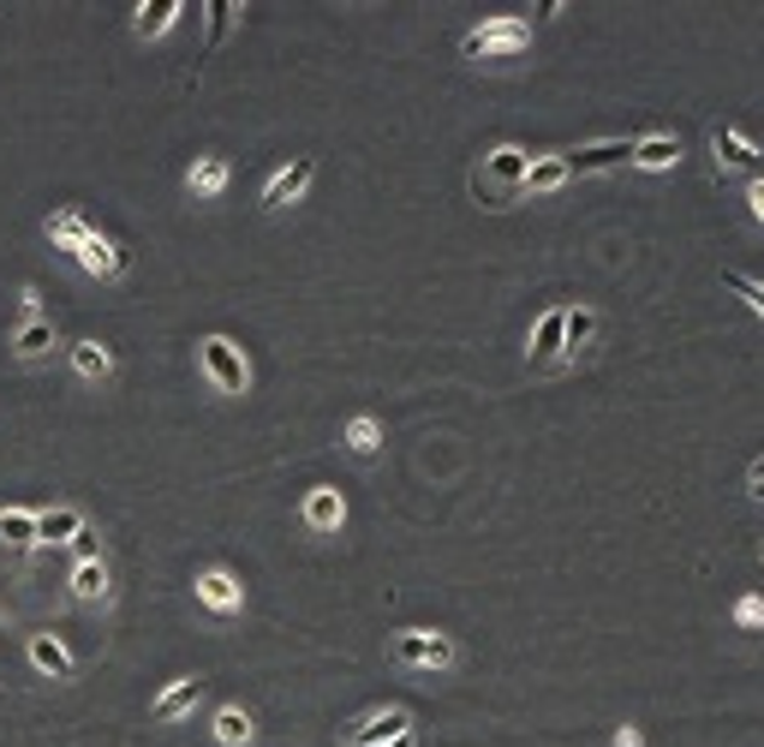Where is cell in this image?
<instances>
[{"label":"cell","instance_id":"26","mask_svg":"<svg viewBox=\"0 0 764 747\" xmlns=\"http://www.w3.org/2000/svg\"><path fill=\"white\" fill-rule=\"evenodd\" d=\"M203 12H210V36H203V55H215V48H222V36L234 31V12H239V7H227V0H210Z\"/></svg>","mask_w":764,"mask_h":747},{"label":"cell","instance_id":"19","mask_svg":"<svg viewBox=\"0 0 764 747\" xmlns=\"http://www.w3.org/2000/svg\"><path fill=\"white\" fill-rule=\"evenodd\" d=\"M180 12H186V0H144V7H138V36H144V43H150V36H162Z\"/></svg>","mask_w":764,"mask_h":747},{"label":"cell","instance_id":"33","mask_svg":"<svg viewBox=\"0 0 764 747\" xmlns=\"http://www.w3.org/2000/svg\"><path fill=\"white\" fill-rule=\"evenodd\" d=\"M747 485H753V497H764V454L753 461V473H747Z\"/></svg>","mask_w":764,"mask_h":747},{"label":"cell","instance_id":"9","mask_svg":"<svg viewBox=\"0 0 764 747\" xmlns=\"http://www.w3.org/2000/svg\"><path fill=\"white\" fill-rule=\"evenodd\" d=\"M311 174H317V162L311 156H299V162H287L282 174H275L270 186H263V210H287L293 198L305 192V186H311Z\"/></svg>","mask_w":764,"mask_h":747},{"label":"cell","instance_id":"16","mask_svg":"<svg viewBox=\"0 0 764 747\" xmlns=\"http://www.w3.org/2000/svg\"><path fill=\"white\" fill-rule=\"evenodd\" d=\"M198 700H203V676H180V681H174V688L156 700V718H162V724H174V718H186Z\"/></svg>","mask_w":764,"mask_h":747},{"label":"cell","instance_id":"11","mask_svg":"<svg viewBox=\"0 0 764 747\" xmlns=\"http://www.w3.org/2000/svg\"><path fill=\"white\" fill-rule=\"evenodd\" d=\"M198 598L210 604V610H239L246 592H239V580L227 574V568H203V574H198Z\"/></svg>","mask_w":764,"mask_h":747},{"label":"cell","instance_id":"10","mask_svg":"<svg viewBox=\"0 0 764 747\" xmlns=\"http://www.w3.org/2000/svg\"><path fill=\"white\" fill-rule=\"evenodd\" d=\"M72 258H79L84 263V275H96V282H114V275H120L126 270V258H120V246H114V239H91V246H79V251H72Z\"/></svg>","mask_w":764,"mask_h":747},{"label":"cell","instance_id":"4","mask_svg":"<svg viewBox=\"0 0 764 747\" xmlns=\"http://www.w3.org/2000/svg\"><path fill=\"white\" fill-rule=\"evenodd\" d=\"M394 657H401V664H413V669H449L454 664V640L413 628V635H394Z\"/></svg>","mask_w":764,"mask_h":747},{"label":"cell","instance_id":"28","mask_svg":"<svg viewBox=\"0 0 764 747\" xmlns=\"http://www.w3.org/2000/svg\"><path fill=\"white\" fill-rule=\"evenodd\" d=\"M723 287H729V294H741L747 306L764 318V282H753V275H741V270H723Z\"/></svg>","mask_w":764,"mask_h":747},{"label":"cell","instance_id":"22","mask_svg":"<svg viewBox=\"0 0 764 747\" xmlns=\"http://www.w3.org/2000/svg\"><path fill=\"white\" fill-rule=\"evenodd\" d=\"M0 544L31 550V544H36V514L31 509H0Z\"/></svg>","mask_w":764,"mask_h":747},{"label":"cell","instance_id":"5","mask_svg":"<svg viewBox=\"0 0 764 747\" xmlns=\"http://www.w3.org/2000/svg\"><path fill=\"white\" fill-rule=\"evenodd\" d=\"M406 730H413V718H406L401 706H382V712H371V718H359V724H353L347 747H389L394 736H406Z\"/></svg>","mask_w":764,"mask_h":747},{"label":"cell","instance_id":"14","mask_svg":"<svg viewBox=\"0 0 764 747\" xmlns=\"http://www.w3.org/2000/svg\"><path fill=\"white\" fill-rule=\"evenodd\" d=\"M305 521L317 526V533H335L341 521H347V502H341V490H329V485H317L311 497H305Z\"/></svg>","mask_w":764,"mask_h":747},{"label":"cell","instance_id":"32","mask_svg":"<svg viewBox=\"0 0 764 747\" xmlns=\"http://www.w3.org/2000/svg\"><path fill=\"white\" fill-rule=\"evenodd\" d=\"M747 204H753V215H759V222H764V174H759L753 186H747Z\"/></svg>","mask_w":764,"mask_h":747},{"label":"cell","instance_id":"27","mask_svg":"<svg viewBox=\"0 0 764 747\" xmlns=\"http://www.w3.org/2000/svg\"><path fill=\"white\" fill-rule=\"evenodd\" d=\"M72 592H79V598H108V568H102V562H79Z\"/></svg>","mask_w":764,"mask_h":747},{"label":"cell","instance_id":"35","mask_svg":"<svg viewBox=\"0 0 764 747\" xmlns=\"http://www.w3.org/2000/svg\"><path fill=\"white\" fill-rule=\"evenodd\" d=\"M389 747H418V736H413V730H406V736H394Z\"/></svg>","mask_w":764,"mask_h":747},{"label":"cell","instance_id":"34","mask_svg":"<svg viewBox=\"0 0 764 747\" xmlns=\"http://www.w3.org/2000/svg\"><path fill=\"white\" fill-rule=\"evenodd\" d=\"M616 747H640V730H633V724H621V730H616Z\"/></svg>","mask_w":764,"mask_h":747},{"label":"cell","instance_id":"2","mask_svg":"<svg viewBox=\"0 0 764 747\" xmlns=\"http://www.w3.org/2000/svg\"><path fill=\"white\" fill-rule=\"evenodd\" d=\"M526 168H532V156L520 144H502V150H490V156H484V174H478V186L490 180L496 192H490V204L502 210V204H514V192L520 186H526Z\"/></svg>","mask_w":764,"mask_h":747},{"label":"cell","instance_id":"18","mask_svg":"<svg viewBox=\"0 0 764 747\" xmlns=\"http://www.w3.org/2000/svg\"><path fill=\"white\" fill-rule=\"evenodd\" d=\"M251 736H258V730H251V712H239V706H222V712H215V742L222 747H251Z\"/></svg>","mask_w":764,"mask_h":747},{"label":"cell","instance_id":"29","mask_svg":"<svg viewBox=\"0 0 764 747\" xmlns=\"http://www.w3.org/2000/svg\"><path fill=\"white\" fill-rule=\"evenodd\" d=\"M377 437H382L377 419H353V425H347V449H353V454H377Z\"/></svg>","mask_w":764,"mask_h":747},{"label":"cell","instance_id":"31","mask_svg":"<svg viewBox=\"0 0 764 747\" xmlns=\"http://www.w3.org/2000/svg\"><path fill=\"white\" fill-rule=\"evenodd\" d=\"M735 622H741V628H759V622H764V604H759V598H741V610H735Z\"/></svg>","mask_w":764,"mask_h":747},{"label":"cell","instance_id":"20","mask_svg":"<svg viewBox=\"0 0 764 747\" xmlns=\"http://www.w3.org/2000/svg\"><path fill=\"white\" fill-rule=\"evenodd\" d=\"M556 186H568V156H538L526 168V186H520V192H556Z\"/></svg>","mask_w":764,"mask_h":747},{"label":"cell","instance_id":"36","mask_svg":"<svg viewBox=\"0 0 764 747\" xmlns=\"http://www.w3.org/2000/svg\"><path fill=\"white\" fill-rule=\"evenodd\" d=\"M759 556H764V550H759Z\"/></svg>","mask_w":764,"mask_h":747},{"label":"cell","instance_id":"8","mask_svg":"<svg viewBox=\"0 0 764 747\" xmlns=\"http://www.w3.org/2000/svg\"><path fill=\"white\" fill-rule=\"evenodd\" d=\"M562 347H568V311L556 306L532 329V365H562Z\"/></svg>","mask_w":764,"mask_h":747},{"label":"cell","instance_id":"7","mask_svg":"<svg viewBox=\"0 0 764 747\" xmlns=\"http://www.w3.org/2000/svg\"><path fill=\"white\" fill-rule=\"evenodd\" d=\"M711 150H717V162H723V168H747L753 180L764 174V156H759V144H753V138H741L735 126H717V132H711Z\"/></svg>","mask_w":764,"mask_h":747},{"label":"cell","instance_id":"17","mask_svg":"<svg viewBox=\"0 0 764 747\" xmlns=\"http://www.w3.org/2000/svg\"><path fill=\"white\" fill-rule=\"evenodd\" d=\"M31 664L43 669V676H55V681H67V676H72L67 645H60V640H48V635H31Z\"/></svg>","mask_w":764,"mask_h":747},{"label":"cell","instance_id":"24","mask_svg":"<svg viewBox=\"0 0 764 747\" xmlns=\"http://www.w3.org/2000/svg\"><path fill=\"white\" fill-rule=\"evenodd\" d=\"M19 359H43L48 347H55V323H43V318H24V329H19Z\"/></svg>","mask_w":764,"mask_h":747},{"label":"cell","instance_id":"1","mask_svg":"<svg viewBox=\"0 0 764 747\" xmlns=\"http://www.w3.org/2000/svg\"><path fill=\"white\" fill-rule=\"evenodd\" d=\"M526 43H532L526 19H484L473 36H461V55L466 60H520Z\"/></svg>","mask_w":764,"mask_h":747},{"label":"cell","instance_id":"3","mask_svg":"<svg viewBox=\"0 0 764 747\" xmlns=\"http://www.w3.org/2000/svg\"><path fill=\"white\" fill-rule=\"evenodd\" d=\"M203 371H210V383L222 389V395H246V383H251L246 353H239L227 335H210V341H203Z\"/></svg>","mask_w":764,"mask_h":747},{"label":"cell","instance_id":"25","mask_svg":"<svg viewBox=\"0 0 764 747\" xmlns=\"http://www.w3.org/2000/svg\"><path fill=\"white\" fill-rule=\"evenodd\" d=\"M597 335V311L592 306H580V311H568V347H562V359H580L585 353V341Z\"/></svg>","mask_w":764,"mask_h":747},{"label":"cell","instance_id":"21","mask_svg":"<svg viewBox=\"0 0 764 747\" xmlns=\"http://www.w3.org/2000/svg\"><path fill=\"white\" fill-rule=\"evenodd\" d=\"M186 186H191L198 198H222V192H227V162H222V156H203L198 168L186 174Z\"/></svg>","mask_w":764,"mask_h":747},{"label":"cell","instance_id":"6","mask_svg":"<svg viewBox=\"0 0 764 747\" xmlns=\"http://www.w3.org/2000/svg\"><path fill=\"white\" fill-rule=\"evenodd\" d=\"M633 162V138H609V144H585L568 156V174H604V168H628Z\"/></svg>","mask_w":764,"mask_h":747},{"label":"cell","instance_id":"23","mask_svg":"<svg viewBox=\"0 0 764 747\" xmlns=\"http://www.w3.org/2000/svg\"><path fill=\"white\" fill-rule=\"evenodd\" d=\"M72 371L91 377V383H102V377L114 371V353L102 347V341H79V347H72Z\"/></svg>","mask_w":764,"mask_h":747},{"label":"cell","instance_id":"15","mask_svg":"<svg viewBox=\"0 0 764 747\" xmlns=\"http://www.w3.org/2000/svg\"><path fill=\"white\" fill-rule=\"evenodd\" d=\"M84 533V514L79 509H48L36 514V544H72Z\"/></svg>","mask_w":764,"mask_h":747},{"label":"cell","instance_id":"30","mask_svg":"<svg viewBox=\"0 0 764 747\" xmlns=\"http://www.w3.org/2000/svg\"><path fill=\"white\" fill-rule=\"evenodd\" d=\"M72 550H79V562H102V538L91 533V526H84V533L72 538Z\"/></svg>","mask_w":764,"mask_h":747},{"label":"cell","instance_id":"13","mask_svg":"<svg viewBox=\"0 0 764 747\" xmlns=\"http://www.w3.org/2000/svg\"><path fill=\"white\" fill-rule=\"evenodd\" d=\"M43 234H48V239H55V246H67V251H79V246H91V239H96V227H91V222H84V215H79V210H55V215H48V222H43Z\"/></svg>","mask_w":764,"mask_h":747},{"label":"cell","instance_id":"12","mask_svg":"<svg viewBox=\"0 0 764 747\" xmlns=\"http://www.w3.org/2000/svg\"><path fill=\"white\" fill-rule=\"evenodd\" d=\"M681 162V138L669 132H652V138H633V168H675Z\"/></svg>","mask_w":764,"mask_h":747}]
</instances>
